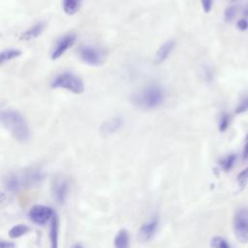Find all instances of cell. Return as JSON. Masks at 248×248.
<instances>
[{
    "label": "cell",
    "mask_w": 248,
    "mask_h": 248,
    "mask_svg": "<svg viewBox=\"0 0 248 248\" xmlns=\"http://www.w3.org/2000/svg\"><path fill=\"white\" fill-rule=\"evenodd\" d=\"M2 125L11 133L15 140L19 142H26L30 138L28 124L22 114L16 109H5L0 112Z\"/></svg>",
    "instance_id": "obj_1"
},
{
    "label": "cell",
    "mask_w": 248,
    "mask_h": 248,
    "mask_svg": "<svg viewBox=\"0 0 248 248\" xmlns=\"http://www.w3.org/2000/svg\"><path fill=\"white\" fill-rule=\"evenodd\" d=\"M165 90L158 84H150L132 96L133 104L141 109H153L161 106L165 100Z\"/></svg>",
    "instance_id": "obj_2"
},
{
    "label": "cell",
    "mask_w": 248,
    "mask_h": 248,
    "mask_svg": "<svg viewBox=\"0 0 248 248\" xmlns=\"http://www.w3.org/2000/svg\"><path fill=\"white\" fill-rule=\"evenodd\" d=\"M50 87L66 89L78 95L84 92V83L82 79L71 72H64L57 75L51 80Z\"/></svg>",
    "instance_id": "obj_3"
},
{
    "label": "cell",
    "mask_w": 248,
    "mask_h": 248,
    "mask_svg": "<svg viewBox=\"0 0 248 248\" xmlns=\"http://www.w3.org/2000/svg\"><path fill=\"white\" fill-rule=\"evenodd\" d=\"M233 232L241 243L248 242V207L238 208L233 216Z\"/></svg>",
    "instance_id": "obj_4"
},
{
    "label": "cell",
    "mask_w": 248,
    "mask_h": 248,
    "mask_svg": "<svg viewBox=\"0 0 248 248\" xmlns=\"http://www.w3.org/2000/svg\"><path fill=\"white\" fill-rule=\"evenodd\" d=\"M78 56L85 64L90 66L102 65L105 60L104 52L92 46H82L78 49Z\"/></svg>",
    "instance_id": "obj_5"
},
{
    "label": "cell",
    "mask_w": 248,
    "mask_h": 248,
    "mask_svg": "<svg viewBox=\"0 0 248 248\" xmlns=\"http://www.w3.org/2000/svg\"><path fill=\"white\" fill-rule=\"evenodd\" d=\"M69 179L64 175H57L51 183V194L54 201L63 204L69 193Z\"/></svg>",
    "instance_id": "obj_6"
},
{
    "label": "cell",
    "mask_w": 248,
    "mask_h": 248,
    "mask_svg": "<svg viewBox=\"0 0 248 248\" xmlns=\"http://www.w3.org/2000/svg\"><path fill=\"white\" fill-rule=\"evenodd\" d=\"M22 186L33 187L40 185L45 178V172L41 168L30 167L19 172Z\"/></svg>",
    "instance_id": "obj_7"
},
{
    "label": "cell",
    "mask_w": 248,
    "mask_h": 248,
    "mask_svg": "<svg viewBox=\"0 0 248 248\" xmlns=\"http://www.w3.org/2000/svg\"><path fill=\"white\" fill-rule=\"evenodd\" d=\"M54 212L51 207L44 204H35L33 205L28 213L29 219L37 224V225H44L47 221L51 220Z\"/></svg>",
    "instance_id": "obj_8"
},
{
    "label": "cell",
    "mask_w": 248,
    "mask_h": 248,
    "mask_svg": "<svg viewBox=\"0 0 248 248\" xmlns=\"http://www.w3.org/2000/svg\"><path fill=\"white\" fill-rule=\"evenodd\" d=\"M77 41V36L75 34H67L60 39H58L51 50L50 57L52 60L60 58L70 47L74 46Z\"/></svg>",
    "instance_id": "obj_9"
},
{
    "label": "cell",
    "mask_w": 248,
    "mask_h": 248,
    "mask_svg": "<svg viewBox=\"0 0 248 248\" xmlns=\"http://www.w3.org/2000/svg\"><path fill=\"white\" fill-rule=\"evenodd\" d=\"M159 227V217L157 215L152 216L145 223L141 225L139 230V238L142 242L149 241L156 233Z\"/></svg>",
    "instance_id": "obj_10"
},
{
    "label": "cell",
    "mask_w": 248,
    "mask_h": 248,
    "mask_svg": "<svg viewBox=\"0 0 248 248\" xmlns=\"http://www.w3.org/2000/svg\"><path fill=\"white\" fill-rule=\"evenodd\" d=\"M123 124V120L119 116H114L105 121L101 126V133L104 136H109L118 131Z\"/></svg>",
    "instance_id": "obj_11"
},
{
    "label": "cell",
    "mask_w": 248,
    "mask_h": 248,
    "mask_svg": "<svg viewBox=\"0 0 248 248\" xmlns=\"http://www.w3.org/2000/svg\"><path fill=\"white\" fill-rule=\"evenodd\" d=\"M4 186H5L6 190L11 193L19 191L23 187L19 172L9 173L6 176V178L4 179Z\"/></svg>",
    "instance_id": "obj_12"
},
{
    "label": "cell",
    "mask_w": 248,
    "mask_h": 248,
    "mask_svg": "<svg viewBox=\"0 0 248 248\" xmlns=\"http://www.w3.org/2000/svg\"><path fill=\"white\" fill-rule=\"evenodd\" d=\"M175 46V41L174 40H168L164 44L161 45V46L158 48L155 56L156 63L160 64L167 60L169 55L171 53Z\"/></svg>",
    "instance_id": "obj_13"
},
{
    "label": "cell",
    "mask_w": 248,
    "mask_h": 248,
    "mask_svg": "<svg viewBox=\"0 0 248 248\" xmlns=\"http://www.w3.org/2000/svg\"><path fill=\"white\" fill-rule=\"evenodd\" d=\"M59 239V217L54 212L49 225V243L50 248H58Z\"/></svg>",
    "instance_id": "obj_14"
},
{
    "label": "cell",
    "mask_w": 248,
    "mask_h": 248,
    "mask_svg": "<svg viewBox=\"0 0 248 248\" xmlns=\"http://www.w3.org/2000/svg\"><path fill=\"white\" fill-rule=\"evenodd\" d=\"M45 28H46V23L45 22H42V21L37 22L36 24L32 25L27 30H25L23 33H21L20 40L31 41L33 39H36L44 32Z\"/></svg>",
    "instance_id": "obj_15"
},
{
    "label": "cell",
    "mask_w": 248,
    "mask_h": 248,
    "mask_svg": "<svg viewBox=\"0 0 248 248\" xmlns=\"http://www.w3.org/2000/svg\"><path fill=\"white\" fill-rule=\"evenodd\" d=\"M114 248H129L130 236L126 230H121L114 237Z\"/></svg>",
    "instance_id": "obj_16"
},
{
    "label": "cell",
    "mask_w": 248,
    "mask_h": 248,
    "mask_svg": "<svg viewBox=\"0 0 248 248\" xmlns=\"http://www.w3.org/2000/svg\"><path fill=\"white\" fill-rule=\"evenodd\" d=\"M21 55V50L18 48H8L4 49L0 53V64L3 65L13 59H16Z\"/></svg>",
    "instance_id": "obj_17"
},
{
    "label": "cell",
    "mask_w": 248,
    "mask_h": 248,
    "mask_svg": "<svg viewBox=\"0 0 248 248\" xmlns=\"http://www.w3.org/2000/svg\"><path fill=\"white\" fill-rule=\"evenodd\" d=\"M62 6L67 15H75L81 6V0H62Z\"/></svg>",
    "instance_id": "obj_18"
},
{
    "label": "cell",
    "mask_w": 248,
    "mask_h": 248,
    "mask_svg": "<svg viewBox=\"0 0 248 248\" xmlns=\"http://www.w3.org/2000/svg\"><path fill=\"white\" fill-rule=\"evenodd\" d=\"M236 159H237V157H236L235 154H233V153L229 154V155L223 157L222 159H220L219 166L222 169V170L228 172L233 168V166L236 162Z\"/></svg>",
    "instance_id": "obj_19"
},
{
    "label": "cell",
    "mask_w": 248,
    "mask_h": 248,
    "mask_svg": "<svg viewBox=\"0 0 248 248\" xmlns=\"http://www.w3.org/2000/svg\"><path fill=\"white\" fill-rule=\"evenodd\" d=\"M30 231L29 227L24 224H17L12 227L9 231V236L11 238H18L24 234H26Z\"/></svg>",
    "instance_id": "obj_20"
},
{
    "label": "cell",
    "mask_w": 248,
    "mask_h": 248,
    "mask_svg": "<svg viewBox=\"0 0 248 248\" xmlns=\"http://www.w3.org/2000/svg\"><path fill=\"white\" fill-rule=\"evenodd\" d=\"M210 247L211 248H231V245L224 237L216 235L211 238Z\"/></svg>",
    "instance_id": "obj_21"
},
{
    "label": "cell",
    "mask_w": 248,
    "mask_h": 248,
    "mask_svg": "<svg viewBox=\"0 0 248 248\" xmlns=\"http://www.w3.org/2000/svg\"><path fill=\"white\" fill-rule=\"evenodd\" d=\"M230 122H231L230 114L227 113V112H222V114L220 115L219 121H218V130H219V132L223 133V132L227 131V129L230 126Z\"/></svg>",
    "instance_id": "obj_22"
},
{
    "label": "cell",
    "mask_w": 248,
    "mask_h": 248,
    "mask_svg": "<svg viewBox=\"0 0 248 248\" xmlns=\"http://www.w3.org/2000/svg\"><path fill=\"white\" fill-rule=\"evenodd\" d=\"M236 181H237V186L239 188V190H243L248 182V167H246L244 170H242L236 177Z\"/></svg>",
    "instance_id": "obj_23"
},
{
    "label": "cell",
    "mask_w": 248,
    "mask_h": 248,
    "mask_svg": "<svg viewBox=\"0 0 248 248\" xmlns=\"http://www.w3.org/2000/svg\"><path fill=\"white\" fill-rule=\"evenodd\" d=\"M237 13V7L235 5H230L228 6L224 11V19L227 22L232 21V19L235 17Z\"/></svg>",
    "instance_id": "obj_24"
},
{
    "label": "cell",
    "mask_w": 248,
    "mask_h": 248,
    "mask_svg": "<svg viewBox=\"0 0 248 248\" xmlns=\"http://www.w3.org/2000/svg\"><path fill=\"white\" fill-rule=\"evenodd\" d=\"M248 110V95L244 96L241 101L238 103L237 107L235 108V110L234 112L236 114H241V113H244Z\"/></svg>",
    "instance_id": "obj_25"
},
{
    "label": "cell",
    "mask_w": 248,
    "mask_h": 248,
    "mask_svg": "<svg viewBox=\"0 0 248 248\" xmlns=\"http://www.w3.org/2000/svg\"><path fill=\"white\" fill-rule=\"evenodd\" d=\"M237 29L240 31H246L248 29V19L245 17H242L237 20L236 22Z\"/></svg>",
    "instance_id": "obj_26"
},
{
    "label": "cell",
    "mask_w": 248,
    "mask_h": 248,
    "mask_svg": "<svg viewBox=\"0 0 248 248\" xmlns=\"http://www.w3.org/2000/svg\"><path fill=\"white\" fill-rule=\"evenodd\" d=\"M201 2H202V7L204 13H209L212 9L213 0H201Z\"/></svg>",
    "instance_id": "obj_27"
},
{
    "label": "cell",
    "mask_w": 248,
    "mask_h": 248,
    "mask_svg": "<svg viewBox=\"0 0 248 248\" xmlns=\"http://www.w3.org/2000/svg\"><path fill=\"white\" fill-rule=\"evenodd\" d=\"M16 243L12 241H6V240L0 241V248H16Z\"/></svg>",
    "instance_id": "obj_28"
},
{
    "label": "cell",
    "mask_w": 248,
    "mask_h": 248,
    "mask_svg": "<svg viewBox=\"0 0 248 248\" xmlns=\"http://www.w3.org/2000/svg\"><path fill=\"white\" fill-rule=\"evenodd\" d=\"M241 157H242L243 161L248 160V140H245V144H244L243 149H242Z\"/></svg>",
    "instance_id": "obj_29"
},
{
    "label": "cell",
    "mask_w": 248,
    "mask_h": 248,
    "mask_svg": "<svg viewBox=\"0 0 248 248\" xmlns=\"http://www.w3.org/2000/svg\"><path fill=\"white\" fill-rule=\"evenodd\" d=\"M203 76H204V78L206 80H211L212 79V72L210 71L209 68H204L203 69Z\"/></svg>",
    "instance_id": "obj_30"
},
{
    "label": "cell",
    "mask_w": 248,
    "mask_h": 248,
    "mask_svg": "<svg viewBox=\"0 0 248 248\" xmlns=\"http://www.w3.org/2000/svg\"><path fill=\"white\" fill-rule=\"evenodd\" d=\"M242 15L245 18L248 19V3H246V5L243 7L242 9Z\"/></svg>",
    "instance_id": "obj_31"
},
{
    "label": "cell",
    "mask_w": 248,
    "mask_h": 248,
    "mask_svg": "<svg viewBox=\"0 0 248 248\" xmlns=\"http://www.w3.org/2000/svg\"><path fill=\"white\" fill-rule=\"evenodd\" d=\"M74 248H83V247H82V245H81V244L78 243V244H76V245L74 246Z\"/></svg>",
    "instance_id": "obj_32"
},
{
    "label": "cell",
    "mask_w": 248,
    "mask_h": 248,
    "mask_svg": "<svg viewBox=\"0 0 248 248\" xmlns=\"http://www.w3.org/2000/svg\"><path fill=\"white\" fill-rule=\"evenodd\" d=\"M245 140H248V133H247V135H246V138H245Z\"/></svg>",
    "instance_id": "obj_33"
},
{
    "label": "cell",
    "mask_w": 248,
    "mask_h": 248,
    "mask_svg": "<svg viewBox=\"0 0 248 248\" xmlns=\"http://www.w3.org/2000/svg\"><path fill=\"white\" fill-rule=\"evenodd\" d=\"M230 1H232V2H235V1H237V0H230Z\"/></svg>",
    "instance_id": "obj_34"
}]
</instances>
